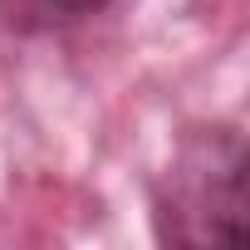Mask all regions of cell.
Masks as SVG:
<instances>
[{"label":"cell","mask_w":250,"mask_h":250,"mask_svg":"<svg viewBox=\"0 0 250 250\" xmlns=\"http://www.w3.org/2000/svg\"><path fill=\"white\" fill-rule=\"evenodd\" d=\"M113 0H0V20L15 30H54L108 10Z\"/></svg>","instance_id":"7a4b0ae2"},{"label":"cell","mask_w":250,"mask_h":250,"mask_svg":"<svg viewBox=\"0 0 250 250\" xmlns=\"http://www.w3.org/2000/svg\"><path fill=\"white\" fill-rule=\"evenodd\" d=\"M152 221L167 245L245 240V143L235 128H206L182 143L157 182Z\"/></svg>","instance_id":"6da1fadb"}]
</instances>
